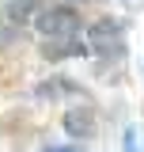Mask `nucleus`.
<instances>
[{
	"label": "nucleus",
	"instance_id": "obj_1",
	"mask_svg": "<svg viewBox=\"0 0 144 152\" xmlns=\"http://www.w3.org/2000/svg\"><path fill=\"white\" fill-rule=\"evenodd\" d=\"M34 27L42 38H76L80 19L72 8H46L42 15H34Z\"/></svg>",
	"mask_w": 144,
	"mask_h": 152
},
{
	"label": "nucleus",
	"instance_id": "obj_2",
	"mask_svg": "<svg viewBox=\"0 0 144 152\" xmlns=\"http://www.w3.org/2000/svg\"><path fill=\"white\" fill-rule=\"evenodd\" d=\"M87 42H91V50H118L121 46V27L114 23V19H103V23H95L87 31Z\"/></svg>",
	"mask_w": 144,
	"mask_h": 152
},
{
	"label": "nucleus",
	"instance_id": "obj_3",
	"mask_svg": "<svg viewBox=\"0 0 144 152\" xmlns=\"http://www.w3.org/2000/svg\"><path fill=\"white\" fill-rule=\"evenodd\" d=\"M65 129H68L72 137H91V133H95V110H91V107H72V110L65 114Z\"/></svg>",
	"mask_w": 144,
	"mask_h": 152
},
{
	"label": "nucleus",
	"instance_id": "obj_4",
	"mask_svg": "<svg viewBox=\"0 0 144 152\" xmlns=\"http://www.w3.org/2000/svg\"><path fill=\"white\" fill-rule=\"evenodd\" d=\"M38 4L42 0H4V12H8L12 23H27V19L38 15Z\"/></svg>",
	"mask_w": 144,
	"mask_h": 152
},
{
	"label": "nucleus",
	"instance_id": "obj_5",
	"mask_svg": "<svg viewBox=\"0 0 144 152\" xmlns=\"http://www.w3.org/2000/svg\"><path fill=\"white\" fill-rule=\"evenodd\" d=\"M76 57V53H84V46H80V42H76V38H65V42H61V46H46V57H49V61H61V57Z\"/></svg>",
	"mask_w": 144,
	"mask_h": 152
},
{
	"label": "nucleus",
	"instance_id": "obj_6",
	"mask_svg": "<svg viewBox=\"0 0 144 152\" xmlns=\"http://www.w3.org/2000/svg\"><path fill=\"white\" fill-rule=\"evenodd\" d=\"M46 152H80V148H46Z\"/></svg>",
	"mask_w": 144,
	"mask_h": 152
}]
</instances>
